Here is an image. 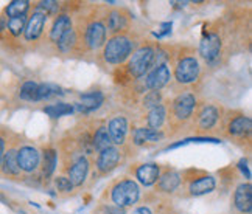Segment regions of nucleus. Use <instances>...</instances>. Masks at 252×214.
I'll list each match as a JSON object with an SVG mask.
<instances>
[{
	"label": "nucleus",
	"mask_w": 252,
	"mask_h": 214,
	"mask_svg": "<svg viewBox=\"0 0 252 214\" xmlns=\"http://www.w3.org/2000/svg\"><path fill=\"white\" fill-rule=\"evenodd\" d=\"M235 208L240 213L251 214L252 211V187L251 183H241L234 194Z\"/></svg>",
	"instance_id": "nucleus-12"
},
{
	"label": "nucleus",
	"mask_w": 252,
	"mask_h": 214,
	"mask_svg": "<svg viewBox=\"0 0 252 214\" xmlns=\"http://www.w3.org/2000/svg\"><path fill=\"white\" fill-rule=\"evenodd\" d=\"M0 169H2V172L8 177H17L19 174H21V168H19V163H17V149L14 146H11L8 151H5Z\"/></svg>",
	"instance_id": "nucleus-18"
},
{
	"label": "nucleus",
	"mask_w": 252,
	"mask_h": 214,
	"mask_svg": "<svg viewBox=\"0 0 252 214\" xmlns=\"http://www.w3.org/2000/svg\"><path fill=\"white\" fill-rule=\"evenodd\" d=\"M196 107V98L193 93H181L173 101V115L179 121L189 120Z\"/></svg>",
	"instance_id": "nucleus-6"
},
{
	"label": "nucleus",
	"mask_w": 252,
	"mask_h": 214,
	"mask_svg": "<svg viewBox=\"0 0 252 214\" xmlns=\"http://www.w3.org/2000/svg\"><path fill=\"white\" fill-rule=\"evenodd\" d=\"M112 146V141H111V137H109V132H108V128L106 126H100L98 129H96L94 138H92V148L95 151H104Z\"/></svg>",
	"instance_id": "nucleus-24"
},
{
	"label": "nucleus",
	"mask_w": 252,
	"mask_h": 214,
	"mask_svg": "<svg viewBox=\"0 0 252 214\" xmlns=\"http://www.w3.org/2000/svg\"><path fill=\"white\" fill-rule=\"evenodd\" d=\"M6 28V19L5 17H0V33Z\"/></svg>",
	"instance_id": "nucleus-42"
},
{
	"label": "nucleus",
	"mask_w": 252,
	"mask_h": 214,
	"mask_svg": "<svg viewBox=\"0 0 252 214\" xmlns=\"http://www.w3.org/2000/svg\"><path fill=\"white\" fill-rule=\"evenodd\" d=\"M215 187H217L215 179H213L212 176H204V177H199L195 182H191L189 191H190L191 196L198 197V196H204V194L212 192L213 189H215Z\"/></svg>",
	"instance_id": "nucleus-19"
},
{
	"label": "nucleus",
	"mask_w": 252,
	"mask_h": 214,
	"mask_svg": "<svg viewBox=\"0 0 252 214\" xmlns=\"http://www.w3.org/2000/svg\"><path fill=\"white\" fill-rule=\"evenodd\" d=\"M199 54L206 62L215 65L221 56V39L217 33H204L199 44Z\"/></svg>",
	"instance_id": "nucleus-4"
},
{
	"label": "nucleus",
	"mask_w": 252,
	"mask_h": 214,
	"mask_svg": "<svg viewBox=\"0 0 252 214\" xmlns=\"http://www.w3.org/2000/svg\"><path fill=\"white\" fill-rule=\"evenodd\" d=\"M181 183V176L176 171H167L165 174H162V177H159V191L163 192H173L176 191Z\"/></svg>",
	"instance_id": "nucleus-23"
},
{
	"label": "nucleus",
	"mask_w": 252,
	"mask_h": 214,
	"mask_svg": "<svg viewBox=\"0 0 252 214\" xmlns=\"http://www.w3.org/2000/svg\"><path fill=\"white\" fill-rule=\"evenodd\" d=\"M104 214H126L123 208H119V207H108L104 210Z\"/></svg>",
	"instance_id": "nucleus-40"
},
{
	"label": "nucleus",
	"mask_w": 252,
	"mask_h": 214,
	"mask_svg": "<svg viewBox=\"0 0 252 214\" xmlns=\"http://www.w3.org/2000/svg\"><path fill=\"white\" fill-rule=\"evenodd\" d=\"M5 151H6V143H5V138L2 137V135H0V166H2Z\"/></svg>",
	"instance_id": "nucleus-39"
},
{
	"label": "nucleus",
	"mask_w": 252,
	"mask_h": 214,
	"mask_svg": "<svg viewBox=\"0 0 252 214\" xmlns=\"http://www.w3.org/2000/svg\"><path fill=\"white\" fill-rule=\"evenodd\" d=\"M72 28V19L67 16V14H61L56 17V21L52 25V30H50V39L52 42H56L65 34V31H69Z\"/></svg>",
	"instance_id": "nucleus-22"
},
{
	"label": "nucleus",
	"mask_w": 252,
	"mask_h": 214,
	"mask_svg": "<svg viewBox=\"0 0 252 214\" xmlns=\"http://www.w3.org/2000/svg\"><path fill=\"white\" fill-rule=\"evenodd\" d=\"M87 172H89V161H87V159H84V157H80L73 163V166L69 171L70 183L73 187H81L87 177Z\"/></svg>",
	"instance_id": "nucleus-17"
},
{
	"label": "nucleus",
	"mask_w": 252,
	"mask_h": 214,
	"mask_svg": "<svg viewBox=\"0 0 252 214\" xmlns=\"http://www.w3.org/2000/svg\"><path fill=\"white\" fill-rule=\"evenodd\" d=\"M159 174H160V169L158 164L154 163H145V164H140V166L135 169V177L139 179V182L145 187H151L158 182L159 179Z\"/></svg>",
	"instance_id": "nucleus-15"
},
{
	"label": "nucleus",
	"mask_w": 252,
	"mask_h": 214,
	"mask_svg": "<svg viewBox=\"0 0 252 214\" xmlns=\"http://www.w3.org/2000/svg\"><path fill=\"white\" fill-rule=\"evenodd\" d=\"M28 8H30V2L28 0H14V2L8 3L5 8V14L11 17H19V16H27Z\"/></svg>",
	"instance_id": "nucleus-27"
},
{
	"label": "nucleus",
	"mask_w": 252,
	"mask_h": 214,
	"mask_svg": "<svg viewBox=\"0 0 252 214\" xmlns=\"http://www.w3.org/2000/svg\"><path fill=\"white\" fill-rule=\"evenodd\" d=\"M171 80V73L170 69L167 67V64L163 65H158L150 72V75L147 76V81H145V85L150 90H156L159 92L162 87H165Z\"/></svg>",
	"instance_id": "nucleus-9"
},
{
	"label": "nucleus",
	"mask_w": 252,
	"mask_h": 214,
	"mask_svg": "<svg viewBox=\"0 0 252 214\" xmlns=\"http://www.w3.org/2000/svg\"><path fill=\"white\" fill-rule=\"evenodd\" d=\"M37 85L34 81H27L22 84L21 92H19V96L24 101H37Z\"/></svg>",
	"instance_id": "nucleus-32"
},
{
	"label": "nucleus",
	"mask_w": 252,
	"mask_h": 214,
	"mask_svg": "<svg viewBox=\"0 0 252 214\" xmlns=\"http://www.w3.org/2000/svg\"><path fill=\"white\" fill-rule=\"evenodd\" d=\"M25 24H27V16L6 19V30L13 37H19L25 30Z\"/></svg>",
	"instance_id": "nucleus-29"
},
{
	"label": "nucleus",
	"mask_w": 252,
	"mask_h": 214,
	"mask_svg": "<svg viewBox=\"0 0 252 214\" xmlns=\"http://www.w3.org/2000/svg\"><path fill=\"white\" fill-rule=\"evenodd\" d=\"M163 134L159 131H153L150 128H137L132 134V140L137 146H143L147 143H156L159 140H162Z\"/></svg>",
	"instance_id": "nucleus-20"
},
{
	"label": "nucleus",
	"mask_w": 252,
	"mask_h": 214,
	"mask_svg": "<svg viewBox=\"0 0 252 214\" xmlns=\"http://www.w3.org/2000/svg\"><path fill=\"white\" fill-rule=\"evenodd\" d=\"M153 57H154V48H151V47L139 48V50L131 56V59L128 62V72L134 78L143 76L151 69Z\"/></svg>",
	"instance_id": "nucleus-3"
},
{
	"label": "nucleus",
	"mask_w": 252,
	"mask_h": 214,
	"mask_svg": "<svg viewBox=\"0 0 252 214\" xmlns=\"http://www.w3.org/2000/svg\"><path fill=\"white\" fill-rule=\"evenodd\" d=\"M108 132H109L111 141L114 144H123L126 134H128V121H126L123 116H115V118L109 121Z\"/></svg>",
	"instance_id": "nucleus-14"
},
{
	"label": "nucleus",
	"mask_w": 252,
	"mask_h": 214,
	"mask_svg": "<svg viewBox=\"0 0 252 214\" xmlns=\"http://www.w3.org/2000/svg\"><path fill=\"white\" fill-rule=\"evenodd\" d=\"M165 116H167V110L162 104L154 107V109H150V113L147 116L148 128L153 131H159L162 128V124L165 123Z\"/></svg>",
	"instance_id": "nucleus-25"
},
{
	"label": "nucleus",
	"mask_w": 252,
	"mask_h": 214,
	"mask_svg": "<svg viewBox=\"0 0 252 214\" xmlns=\"http://www.w3.org/2000/svg\"><path fill=\"white\" fill-rule=\"evenodd\" d=\"M238 168H240V171L245 174V177L249 180L251 179V171H249V166H248V160L246 159H241L240 161H238Z\"/></svg>",
	"instance_id": "nucleus-38"
},
{
	"label": "nucleus",
	"mask_w": 252,
	"mask_h": 214,
	"mask_svg": "<svg viewBox=\"0 0 252 214\" xmlns=\"http://www.w3.org/2000/svg\"><path fill=\"white\" fill-rule=\"evenodd\" d=\"M132 52V42L129 37L126 36H114L109 39L108 44L104 45L103 57L106 62L109 64H122L123 61L128 59V56Z\"/></svg>",
	"instance_id": "nucleus-1"
},
{
	"label": "nucleus",
	"mask_w": 252,
	"mask_h": 214,
	"mask_svg": "<svg viewBox=\"0 0 252 214\" xmlns=\"http://www.w3.org/2000/svg\"><path fill=\"white\" fill-rule=\"evenodd\" d=\"M75 31H73V28H70L69 31H65V34L58 41V47H60V50L67 53V52H70L72 50V47L75 45Z\"/></svg>",
	"instance_id": "nucleus-33"
},
{
	"label": "nucleus",
	"mask_w": 252,
	"mask_h": 214,
	"mask_svg": "<svg viewBox=\"0 0 252 214\" xmlns=\"http://www.w3.org/2000/svg\"><path fill=\"white\" fill-rule=\"evenodd\" d=\"M119 161H120V151L111 146V148L100 152L98 159H96V168H98L101 174H108L117 168Z\"/></svg>",
	"instance_id": "nucleus-10"
},
{
	"label": "nucleus",
	"mask_w": 252,
	"mask_h": 214,
	"mask_svg": "<svg viewBox=\"0 0 252 214\" xmlns=\"http://www.w3.org/2000/svg\"><path fill=\"white\" fill-rule=\"evenodd\" d=\"M218 109L213 106H206L198 115V128L201 131H209L218 121Z\"/></svg>",
	"instance_id": "nucleus-21"
},
{
	"label": "nucleus",
	"mask_w": 252,
	"mask_h": 214,
	"mask_svg": "<svg viewBox=\"0 0 252 214\" xmlns=\"http://www.w3.org/2000/svg\"><path fill=\"white\" fill-rule=\"evenodd\" d=\"M80 100H81V103L75 104L73 110H78V112H83V113H89V112L100 109V106L104 101V96H103L101 92H87V93H83L80 96Z\"/></svg>",
	"instance_id": "nucleus-13"
},
{
	"label": "nucleus",
	"mask_w": 252,
	"mask_h": 214,
	"mask_svg": "<svg viewBox=\"0 0 252 214\" xmlns=\"http://www.w3.org/2000/svg\"><path fill=\"white\" fill-rule=\"evenodd\" d=\"M56 151L55 149H45L44 151V157H42V174L45 176V179H48L55 172L56 169Z\"/></svg>",
	"instance_id": "nucleus-26"
},
{
	"label": "nucleus",
	"mask_w": 252,
	"mask_h": 214,
	"mask_svg": "<svg viewBox=\"0 0 252 214\" xmlns=\"http://www.w3.org/2000/svg\"><path fill=\"white\" fill-rule=\"evenodd\" d=\"M139 196H140L139 185L129 179L119 182L112 188V202L115 203V207L123 208V210L126 207L134 205V203L139 200Z\"/></svg>",
	"instance_id": "nucleus-2"
},
{
	"label": "nucleus",
	"mask_w": 252,
	"mask_h": 214,
	"mask_svg": "<svg viewBox=\"0 0 252 214\" xmlns=\"http://www.w3.org/2000/svg\"><path fill=\"white\" fill-rule=\"evenodd\" d=\"M199 70H201V67H199V62L196 57L187 56V57H182V59L178 62L174 76H176L178 82H181V84H191L198 80Z\"/></svg>",
	"instance_id": "nucleus-5"
},
{
	"label": "nucleus",
	"mask_w": 252,
	"mask_h": 214,
	"mask_svg": "<svg viewBox=\"0 0 252 214\" xmlns=\"http://www.w3.org/2000/svg\"><path fill=\"white\" fill-rule=\"evenodd\" d=\"M171 22H167V24H162V27H160V31H158V33H154V36L156 37H163V36H167V34H170L171 33Z\"/></svg>",
	"instance_id": "nucleus-37"
},
{
	"label": "nucleus",
	"mask_w": 252,
	"mask_h": 214,
	"mask_svg": "<svg viewBox=\"0 0 252 214\" xmlns=\"http://www.w3.org/2000/svg\"><path fill=\"white\" fill-rule=\"evenodd\" d=\"M44 112L52 116V118H60V116L69 115L73 112V106L72 104H65V103H58V104H52L44 107Z\"/></svg>",
	"instance_id": "nucleus-30"
},
{
	"label": "nucleus",
	"mask_w": 252,
	"mask_h": 214,
	"mask_svg": "<svg viewBox=\"0 0 252 214\" xmlns=\"http://www.w3.org/2000/svg\"><path fill=\"white\" fill-rule=\"evenodd\" d=\"M108 27L112 33H119L123 28L128 27V21L120 11H112L108 17Z\"/></svg>",
	"instance_id": "nucleus-31"
},
{
	"label": "nucleus",
	"mask_w": 252,
	"mask_h": 214,
	"mask_svg": "<svg viewBox=\"0 0 252 214\" xmlns=\"http://www.w3.org/2000/svg\"><path fill=\"white\" fill-rule=\"evenodd\" d=\"M45 21H47V14L42 13L41 9H34L33 14L27 19V24H25L24 36L27 41H36V39L42 34Z\"/></svg>",
	"instance_id": "nucleus-8"
},
{
	"label": "nucleus",
	"mask_w": 252,
	"mask_h": 214,
	"mask_svg": "<svg viewBox=\"0 0 252 214\" xmlns=\"http://www.w3.org/2000/svg\"><path fill=\"white\" fill-rule=\"evenodd\" d=\"M251 129H252V121L249 116H245V115H240L237 118H234L229 126H227V131H229V135L235 138H243L246 135L251 134Z\"/></svg>",
	"instance_id": "nucleus-16"
},
{
	"label": "nucleus",
	"mask_w": 252,
	"mask_h": 214,
	"mask_svg": "<svg viewBox=\"0 0 252 214\" xmlns=\"http://www.w3.org/2000/svg\"><path fill=\"white\" fill-rule=\"evenodd\" d=\"M36 9H41V11L45 13V14H52V13H56L58 9H60V3L48 0V2H41L39 5L36 6Z\"/></svg>",
	"instance_id": "nucleus-36"
},
{
	"label": "nucleus",
	"mask_w": 252,
	"mask_h": 214,
	"mask_svg": "<svg viewBox=\"0 0 252 214\" xmlns=\"http://www.w3.org/2000/svg\"><path fill=\"white\" fill-rule=\"evenodd\" d=\"M58 95H63V89L56 84H39L37 85V101L41 100H50Z\"/></svg>",
	"instance_id": "nucleus-28"
},
{
	"label": "nucleus",
	"mask_w": 252,
	"mask_h": 214,
	"mask_svg": "<svg viewBox=\"0 0 252 214\" xmlns=\"http://www.w3.org/2000/svg\"><path fill=\"white\" fill-rule=\"evenodd\" d=\"M22 214H25V213H22Z\"/></svg>",
	"instance_id": "nucleus-43"
},
{
	"label": "nucleus",
	"mask_w": 252,
	"mask_h": 214,
	"mask_svg": "<svg viewBox=\"0 0 252 214\" xmlns=\"http://www.w3.org/2000/svg\"><path fill=\"white\" fill-rule=\"evenodd\" d=\"M55 187L58 191H61V192H72V189H73V185L70 183V180L67 177H56Z\"/></svg>",
	"instance_id": "nucleus-35"
},
{
	"label": "nucleus",
	"mask_w": 252,
	"mask_h": 214,
	"mask_svg": "<svg viewBox=\"0 0 252 214\" xmlns=\"http://www.w3.org/2000/svg\"><path fill=\"white\" fill-rule=\"evenodd\" d=\"M132 214H151V211L148 210V208H145V207H142V208H137L135 210Z\"/></svg>",
	"instance_id": "nucleus-41"
},
{
	"label": "nucleus",
	"mask_w": 252,
	"mask_h": 214,
	"mask_svg": "<svg viewBox=\"0 0 252 214\" xmlns=\"http://www.w3.org/2000/svg\"><path fill=\"white\" fill-rule=\"evenodd\" d=\"M86 44L92 50L100 48L106 41V27L101 22H92L86 28Z\"/></svg>",
	"instance_id": "nucleus-11"
},
{
	"label": "nucleus",
	"mask_w": 252,
	"mask_h": 214,
	"mask_svg": "<svg viewBox=\"0 0 252 214\" xmlns=\"http://www.w3.org/2000/svg\"><path fill=\"white\" fill-rule=\"evenodd\" d=\"M17 163L21 172H34L39 168L41 163V154L33 146H22L21 149H17Z\"/></svg>",
	"instance_id": "nucleus-7"
},
{
	"label": "nucleus",
	"mask_w": 252,
	"mask_h": 214,
	"mask_svg": "<svg viewBox=\"0 0 252 214\" xmlns=\"http://www.w3.org/2000/svg\"><path fill=\"white\" fill-rule=\"evenodd\" d=\"M160 92H156V90H151L145 95L143 98V106L148 107V109H154V107L160 106Z\"/></svg>",
	"instance_id": "nucleus-34"
}]
</instances>
